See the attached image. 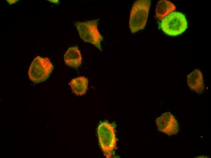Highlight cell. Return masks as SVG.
Segmentation results:
<instances>
[{"instance_id": "9c48e42d", "label": "cell", "mask_w": 211, "mask_h": 158, "mask_svg": "<svg viewBox=\"0 0 211 158\" xmlns=\"http://www.w3.org/2000/svg\"><path fill=\"white\" fill-rule=\"evenodd\" d=\"M89 81L85 77L80 76L72 79L69 83L73 92L77 96L85 94L87 89Z\"/></svg>"}, {"instance_id": "277c9868", "label": "cell", "mask_w": 211, "mask_h": 158, "mask_svg": "<svg viewBox=\"0 0 211 158\" xmlns=\"http://www.w3.org/2000/svg\"><path fill=\"white\" fill-rule=\"evenodd\" d=\"M99 19L85 22H75L74 24L80 38L85 42L94 45L100 51L102 49L101 42L103 37L98 29Z\"/></svg>"}, {"instance_id": "ba28073f", "label": "cell", "mask_w": 211, "mask_h": 158, "mask_svg": "<svg viewBox=\"0 0 211 158\" xmlns=\"http://www.w3.org/2000/svg\"><path fill=\"white\" fill-rule=\"evenodd\" d=\"M64 57L65 64L70 67L77 68L82 64V56L77 46L69 47L64 54Z\"/></svg>"}, {"instance_id": "8992f818", "label": "cell", "mask_w": 211, "mask_h": 158, "mask_svg": "<svg viewBox=\"0 0 211 158\" xmlns=\"http://www.w3.org/2000/svg\"><path fill=\"white\" fill-rule=\"evenodd\" d=\"M158 130L168 135H176L179 131L177 120L170 112H166L156 120Z\"/></svg>"}, {"instance_id": "30bf717a", "label": "cell", "mask_w": 211, "mask_h": 158, "mask_svg": "<svg viewBox=\"0 0 211 158\" xmlns=\"http://www.w3.org/2000/svg\"><path fill=\"white\" fill-rule=\"evenodd\" d=\"M176 6L170 1L161 0L159 1L156 7V14L157 18L162 20L169 13L175 10Z\"/></svg>"}, {"instance_id": "5b68a950", "label": "cell", "mask_w": 211, "mask_h": 158, "mask_svg": "<svg viewBox=\"0 0 211 158\" xmlns=\"http://www.w3.org/2000/svg\"><path fill=\"white\" fill-rule=\"evenodd\" d=\"M53 67L48 57L37 56L33 59L29 68V78L35 83L43 81L49 77Z\"/></svg>"}, {"instance_id": "7c38bea8", "label": "cell", "mask_w": 211, "mask_h": 158, "mask_svg": "<svg viewBox=\"0 0 211 158\" xmlns=\"http://www.w3.org/2000/svg\"><path fill=\"white\" fill-rule=\"evenodd\" d=\"M49 1L53 3H58L59 2L58 0H49Z\"/></svg>"}, {"instance_id": "3957f363", "label": "cell", "mask_w": 211, "mask_h": 158, "mask_svg": "<svg viewBox=\"0 0 211 158\" xmlns=\"http://www.w3.org/2000/svg\"><path fill=\"white\" fill-rule=\"evenodd\" d=\"M161 20V29L165 34L169 36H176L180 35L188 27L185 15L179 12H172Z\"/></svg>"}, {"instance_id": "8fae6325", "label": "cell", "mask_w": 211, "mask_h": 158, "mask_svg": "<svg viewBox=\"0 0 211 158\" xmlns=\"http://www.w3.org/2000/svg\"><path fill=\"white\" fill-rule=\"evenodd\" d=\"M10 4H12L15 3L18 0H7Z\"/></svg>"}, {"instance_id": "7a4b0ae2", "label": "cell", "mask_w": 211, "mask_h": 158, "mask_svg": "<svg viewBox=\"0 0 211 158\" xmlns=\"http://www.w3.org/2000/svg\"><path fill=\"white\" fill-rule=\"evenodd\" d=\"M115 126L106 121L103 122L98 125L97 133L99 141L104 156L111 158L117 143Z\"/></svg>"}, {"instance_id": "52a82bcc", "label": "cell", "mask_w": 211, "mask_h": 158, "mask_svg": "<svg viewBox=\"0 0 211 158\" xmlns=\"http://www.w3.org/2000/svg\"><path fill=\"white\" fill-rule=\"evenodd\" d=\"M187 83L192 90L199 94L203 92L204 84L203 75L199 69H196L188 75Z\"/></svg>"}, {"instance_id": "6da1fadb", "label": "cell", "mask_w": 211, "mask_h": 158, "mask_svg": "<svg viewBox=\"0 0 211 158\" xmlns=\"http://www.w3.org/2000/svg\"><path fill=\"white\" fill-rule=\"evenodd\" d=\"M151 2L150 0H139L133 3L129 21V28L132 33H135L145 28Z\"/></svg>"}]
</instances>
